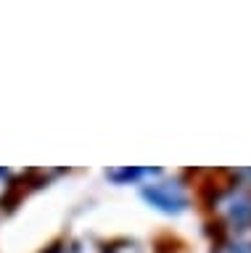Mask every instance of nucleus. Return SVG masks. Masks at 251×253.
Here are the masks:
<instances>
[{
  "label": "nucleus",
  "instance_id": "nucleus-1",
  "mask_svg": "<svg viewBox=\"0 0 251 253\" xmlns=\"http://www.w3.org/2000/svg\"><path fill=\"white\" fill-rule=\"evenodd\" d=\"M143 198L161 213H183L188 209V193L180 182H153L143 187Z\"/></svg>",
  "mask_w": 251,
  "mask_h": 253
},
{
  "label": "nucleus",
  "instance_id": "nucleus-2",
  "mask_svg": "<svg viewBox=\"0 0 251 253\" xmlns=\"http://www.w3.org/2000/svg\"><path fill=\"white\" fill-rule=\"evenodd\" d=\"M217 213L225 219L227 227H243V224H251V193L249 190H227L225 195L217 198L214 203Z\"/></svg>",
  "mask_w": 251,
  "mask_h": 253
},
{
  "label": "nucleus",
  "instance_id": "nucleus-3",
  "mask_svg": "<svg viewBox=\"0 0 251 253\" xmlns=\"http://www.w3.org/2000/svg\"><path fill=\"white\" fill-rule=\"evenodd\" d=\"M148 174H161V169H135V166H130V169H108L106 177L114 179L116 185H124V182H135L138 177H148Z\"/></svg>",
  "mask_w": 251,
  "mask_h": 253
},
{
  "label": "nucleus",
  "instance_id": "nucleus-4",
  "mask_svg": "<svg viewBox=\"0 0 251 253\" xmlns=\"http://www.w3.org/2000/svg\"><path fill=\"white\" fill-rule=\"evenodd\" d=\"M217 253H251V245L249 243H235V240H225L222 245L217 248Z\"/></svg>",
  "mask_w": 251,
  "mask_h": 253
},
{
  "label": "nucleus",
  "instance_id": "nucleus-5",
  "mask_svg": "<svg viewBox=\"0 0 251 253\" xmlns=\"http://www.w3.org/2000/svg\"><path fill=\"white\" fill-rule=\"evenodd\" d=\"M66 253H103V248H98L90 240H77V243H72V248H66Z\"/></svg>",
  "mask_w": 251,
  "mask_h": 253
},
{
  "label": "nucleus",
  "instance_id": "nucleus-6",
  "mask_svg": "<svg viewBox=\"0 0 251 253\" xmlns=\"http://www.w3.org/2000/svg\"><path fill=\"white\" fill-rule=\"evenodd\" d=\"M11 174L8 171H3L0 169V206H3L5 201H8V195H11Z\"/></svg>",
  "mask_w": 251,
  "mask_h": 253
},
{
  "label": "nucleus",
  "instance_id": "nucleus-7",
  "mask_svg": "<svg viewBox=\"0 0 251 253\" xmlns=\"http://www.w3.org/2000/svg\"><path fill=\"white\" fill-rule=\"evenodd\" d=\"M103 253H143V251H140L135 243H116L108 251H103Z\"/></svg>",
  "mask_w": 251,
  "mask_h": 253
},
{
  "label": "nucleus",
  "instance_id": "nucleus-8",
  "mask_svg": "<svg viewBox=\"0 0 251 253\" xmlns=\"http://www.w3.org/2000/svg\"><path fill=\"white\" fill-rule=\"evenodd\" d=\"M48 253H61V251H48Z\"/></svg>",
  "mask_w": 251,
  "mask_h": 253
}]
</instances>
